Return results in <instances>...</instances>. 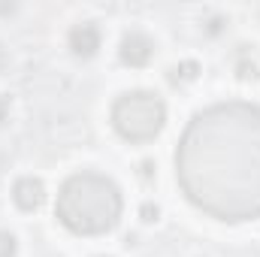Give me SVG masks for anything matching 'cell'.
<instances>
[{
  "mask_svg": "<svg viewBox=\"0 0 260 257\" xmlns=\"http://www.w3.org/2000/svg\"><path fill=\"white\" fill-rule=\"evenodd\" d=\"M121 188L103 173H73L61 185L55 200V215L76 236H100L121 221Z\"/></svg>",
  "mask_w": 260,
  "mask_h": 257,
  "instance_id": "7a4b0ae2",
  "label": "cell"
},
{
  "mask_svg": "<svg viewBox=\"0 0 260 257\" xmlns=\"http://www.w3.org/2000/svg\"><path fill=\"white\" fill-rule=\"evenodd\" d=\"M197 76H200V64H197V61H182V64H176V67L167 70L170 85H188V82H194Z\"/></svg>",
  "mask_w": 260,
  "mask_h": 257,
  "instance_id": "52a82bcc",
  "label": "cell"
},
{
  "mask_svg": "<svg viewBox=\"0 0 260 257\" xmlns=\"http://www.w3.org/2000/svg\"><path fill=\"white\" fill-rule=\"evenodd\" d=\"M167 124V103L154 91H127L112 103V127L127 142H148Z\"/></svg>",
  "mask_w": 260,
  "mask_h": 257,
  "instance_id": "3957f363",
  "label": "cell"
},
{
  "mask_svg": "<svg viewBox=\"0 0 260 257\" xmlns=\"http://www.w3.org/2000/svg\"><path fill=\"white\" fill-rule=\"evenodd\" d=\"M15 251H18L15 236H12L9 230H3V227H0V257H15Z\"/></svg>",
  "mask_w": 260,
  "mask_h": 257,
  "instance_id": "ba28073f",
  "label": "cell"
},
{
  "mask_svg": "<svg viewBox=\"0 0 260 257\" xmlns=\"http://www.w3.org/2000/svg\"><path fill=\"white\" fill-rule=\"evenodd\" d=\"M9 109H12L9 97H6V94H0V124H6V118H9Z\"/></svg>",
  "mask_w": 260,
  "mask_h": 257,
  "instance_id": "30bf717a",
  "label": "cell"
},
{
  "mask_svg": "<svg viewBox=\"0 0 260 257\" xmlns=\"http://www.w3.org/2000/svg\"><path fill=\"white\" fill-rule=\"evenodd\" d=\"M176 179L218 221L260 218V106L230 100L197 112L176 148Z\"/></svg>",
  "mask_w": 260,
  "mask_h": 257,
  "instance_id": "6da1fadb",
  "label": "cell"
},
{
  "mask_svg": "<svg viewBox=\"0 0 260 257\" xmlns=\"http://www.w3.org/2000/svg\"><path fill=\"white\" fill-rule=\"evenodd\" d=\"M118 58L121 64L127 67H145L154 58V40L142 30H130L121 37V46H118Z\"/></svg>",
  "mask_w": 260,
  "mask_h": 257,
  "instance_id": "277c9868",
  "label": "cell"
},
{
  "mask_svg": "<svg viewBox=\"0 0 260 257\" xmlns=\"http://www.w3.org/2000/svg\"><path fill=\"white\" fill-rule=\"evenodd\" d=\"M142 176H145V179H151V164H148V160L142 164Z\"/></svg>",
  "mask_w": 260,
  "mask_h": 257,
  "instance_id": "4fadbf2b",
  "label": "cell"
},
{
  "mask_svg": "<svg viewBox=\"0 0 260 257\" xmlns=\"http://www.w3.org/2000/svg\"><path fill=\"white\" fill-rule=\"evenodd\" d=\"M12 200H15L18 209L34 212V209H40V206L46 203V185H43L40 179H34V176H21V179L12 185Z\"/></svg>",
  "mask_w": 260,
  "mask_h": 257,
  "instance_id": "8992f818",
  "label": "cell"
},
{
  "mask_svg": "<svg viewBox=\"0 0 260 257\" xmlns=\"http://www.w3.org/2000/svg\"><path fill=\"white\" fill-rule=\"evenodd\" d=\"M67 46L76 58H94L97 49H100V30L97 24L91 21H82V24H73L70 34H67Z\"/></svg>",
  "mask_w": 260,
  "mask_h": 257,
  "instance_id": "5b68a950",
  "label": "cell"
},
{
  "mask_svg": "<svg viewBox=\"0 0 260 257\" xmlns=\"http://www.w3.org/2000/svg\"><path fill=\"white\" fill-rule=\"evenodd\" d=\"M221 24H224V18H212V24H209L206 30H209V34H218V30H221Z\"/></svg>",
  "mask_w": 260,
  "mask_h": 257,
  "instance_id": "7c38bea8",
  "label": "cell"
},
{
  "mask_svg": "<svg viewBox=\"0 0 260 257\" xmlns=\"http://www.w3.org/2000/svg\"><path fill=\"white\" fill-rule=\"evenodd\" d=\"M139 215H142V221H157V215H160V209H157V203H142V209H139Z\"/></svg>",
  "mask_w": 260,
  "mask_h": 257,
  "instance_id": "9c48e42d",
  "label": "cell"
},
{
  "mask_svg": "<svg viewBox=\"0 0 260 257\" xmlns=\"http://www.w3.org/2000/svg\"><path fill=\"white\" fill-rule=\"evenodd\" d=\"M239 79H257V67H254V64H251V67L242 64V67H239Z\"/></svg>",
  "mask_w": 260,
  "mask_h": 257,
  "instance_id": "8fae6325",
  "label": "cell"
}]
</instances>
